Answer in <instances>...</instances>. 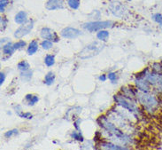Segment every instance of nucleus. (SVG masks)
Returning <instances> with one entry per match:
<instances>
[{"label": "nucleus", "instance_id": "f257e3e1", "mask_svg": "<svg viewBox=\"0 0 162 150\" xmlns=\"http://www.w3.org/2000/svg\"><path fill=\"white\" fill-rule=\"evenodd\" d=\"M102 45L98 44V43L95 42V43H92L91 45L87 46L79 54V57L82 59H87V58H90V57H93L97 54H98L101 50L103 49Z\"/></svg>", "mask_w": 162, "mask_h": 150}, {"label": "nucleus", "instance_id": "f03ea898", "mask_svg": "<svg viewBox=\"0 0 162 150\" xmlns=\"http://www.w3.org/2000/svg\"><path fill=\"white\" fill-rule=\"evenodd\" d=\"M113 25V22L111 20H105V21H92V22H88L83 25V28L90 32L102 30L104 29L112 28Z\"/></svg>", "mask_w": 162, "mask_h": 150}, {"label": "nucleus", "instance_id": "7ed1b4c3", "mask_svg": "<svg viewBox=\"0 0 162 150\" xmlns=\"http://www.w3.org/2000/svg\"><path fill=\"white\" fill-rule=\"evenodd\" d=\"M114 99H115V101H116L119 105H121L122 107H123L124 109H127L131 112H134L136 110L135 105L134 103H132L131 100L128 98H127L126 96H124V95H117L116 96L115 95Z\"/></svg>", "mask_w": 162, "mask_h": 150}, {"label": "nucleus", "instance_id": "20e7f679", "mask_svg": "<svg viewBox=\"0 0 162 150\" xmlns=\"http://www.w3.org/2000/svg\"><path fill=\"white\" fill-rule=\"evenodd\" d=\"M34 27V21L29 20H28L25 24L21 25L14 33V36L16 38H21L22 36H24L26 35H28L33 29Z\"/></svg>", "mask_w": 162, "mask_h": 150}, {"label": "nucleus", "instance_id": "39448f33", "mask_svg": "<svg viewBox=\"0 0 162 150\" xmlns=\"http://www.w3.org/2000/svg\"><path fill=\"white\" fill-rule=\"evenodd\" d=\"M61 36L65 38H67V39H74V38H76L78 37L80 35H81V31L76 29H74V28H65L61 30Z\"/></svg>", "mask_w": 162, "mask_h": 150}, {"label": "nucleus", "instance_id": "423d86ee", "mask_svg": "<svg viewBox=\"0 0 162 150\" xmlns=\"http://www.w3.org/2000/svg\"><path fill=\"white\" fill-rule=\"evenodd\" d=\"M41 36L43 39H47V40H51V41H54V42L59 41V37H58L57 34L52 29H51L49 28H43L42 29Z\"/></svg>", "mask_w": 162, "mask_h": 150}, {"label": "nucleus", "instance_id": "0eeeda50", "mask_svg": "<svg viewBox=\"0 0 162 150\" xmlns=\"http://www.w3.org/2000/svg\"><path fill=\"white\" fill-rule=\"evenodd\" d=\"M139 100L141 101V103L145 106L146 108H153L154 106H156L157 104V100L156 99L152 96V95H147V94H142L139 96Z\"/></svg>", "mask_w": 162, "mask_h": 150}, {"label": "nucleus", "instance_id": "6e6552de", "mask_svg": "<svg viewBox=\"0 0 162 150\" xmlns=\"http://www.w3.org/2000/svg\"><path fill=\"white\" fill-rule=\"evenodd\" d=\"M47 10H57V9H62L64 7V2L63 0H48L45 6Z\"/></svg>", "mask_w": 162, "mask_h": 150}, {"label": "nucleus", "instance_id": "1a4fd4ad", "mask_svg": "<svg viewBox=\"0 0 162 150\" xmlns=\"http://www.w3.org/2000/svg\"><path fill=\"white\" fill-rule=\"evenodd\" d=\"M14 20L17 24H24L28 21L27 13L24 11H20L14 17Z\"/></svg>", "mask_w": 162, "mask_h": 150}, {"label": "nucleus", "instance_id": "9d476101", "mask_svg": "<svg viewBox=\"0 0 162 150\" xmlns=\"http://www.w3.org/2000/svg\"><path fill=\"white\" fill-rule=\"evenodd\" d=\"M111 10L115 16H118V17H121L124 13V8L120 3H115V5L112 6Z\"/></svg>", "mask_w": 162, "mask_h": 150}, {"label": "nucleus", "instance_id": "9b49d317", "mask_svg": "<svg viewBox=\"0 0 162 150\" xmlns=\"http://www.w3.org/2000/svg\"><path fill=\"white\" fill-rule=\"evenodd\" d=\"M37 50H38V43L36 40L31 41V43L28 47V50H27L28 54L29 55H33L37 52Z\"/></svg>", "mask_w": 162, "mask_h": 150}, {"label": "nucleus", "instance_id": "f8f14e48", "mask_svg": "<svg viewBox=\"0 0 162 150\" xmlns=\"http://www.w3.org/2000/svg\"><path fill=\"white\" fill-rule=\"evenodd\" d=\"M101 146L104 148H107V149H113V150H122V149H128L127 147L124 146H120L118 145L115 144H112V143H108V142H102L101 143Z\"/></svg>", "mask_w": 162, "mask_h": 150}, {"label": "nucleus", "instance_id": "ddd939ff", "mask_svg": "<svg viewBox=\"0 0 162 150\" xmlns=\"http://www.w3.org/2000/svg\"><path fill=\"white\" fill-rule=\"evenodd\" d=\"M2 51L4 54H7V55H11L13 53V52L15 51L14 46L12 44V43H7L6 45H5L2 47Z\"/></svg>", "mask_w": 162, "mask_h": 150}, {"label": "nucleus", "instance_id": "4468645a", "mask_svg": "<svg viewBox=\"0 0 162 150\" xmlns=\"http://www.w3.org/2000/svg\"><path fill=\"white\" fill-rule=\"evenodd\" d=\"M55 81V75L52 72H49L47 75H45L44 77V83L47 85H52Z\"/></svg>", "mask_w": 162, "mask_h": 150}, {"label": "nucleus", "instance_id": "2eb2a0df", "mask_svg": "<svg viewBox=\"0 0 162 150\" xmlns=\"http://www.w3.org/2000/svg\"><path fill=\"white\" fill-rule=\"evenodd\" d=\"M29 68H30L29 63L27 60H22L18 63V69H19V70H20L22 72L29 70Z\"/></svg>", "mask_w": 162, "mask_h": 150}, {"label": "nucleus", "instance_id": "dca6fc26", "mask_svg": "<svg viewBox=\"0 0 162 150\" xmlns=\"http://www.w3.org/2000/svg\"><path fill=\"white\" fill-rule=\"evenodd\" d=\"M44 63H45V65L47 66V67H52L54 65V63H55V57L52 54H48V55H46L45 59H44Z\"/></svg>", "mask_w": 162, "mask_h": 150}, {"label": "nucleus", "instance_id": "f3484780", "mask_svg": "<svg viewBox=\"0 0 162 150\" xmlns=\"http://www.w3.org/2000/svg\"><path fill=\"white\" fill-rule=\"evenodd\" d=\"M97 37L101 40V41H106L107 38L109 37V32L106 30H99V32L97 35Z\"/></svg>", "mask_w": 162, "mask_h": 150}, {"label": "nucleus", "instance_id": "a211bd4d", "mask_svg": "<svg viewBox=\"0 0 162 150\" xmlns=\"http://www.w3.org/2000/svg\"><path fill=\"white\" fill-rule=\"evenodd\" d=\"M67 5L71 9L76 10L80 6V0H67Z\"/></svg>", "mask_w": 162, "mask_h": 150}, {"label": "nucleus", "instance_id": "6ab92c4d", "mask_svg": "<svg viewBox=\"0 0 162 150\" xmlns=\"http://www.w3.org/2000/svg\"><path fill=\"white\" fill-rule=\"evenodd\" d=\"M41 46L45 50H49L52 47V42L51 40H47V39L43 40L41 44Z\"/></svg>", "mask_w": 162, "mask_h": 150}, {"label": "nucleus", "instance_id": "aec40b11", "mask_svg": "<svg viewBox=\"0 0 162 150\" xmlns=\"http://www.w3.org/2000/svg\"><path fill=\"white\" fill-rule=\"evenodd\" d=\"M21 78L23 79V80H26V81H29L30 78H31V76H32V72L31 71H24V72H22L21 73Z\"/></svg>", "mask_w": 162, "mask_h": 150}, {"label": "nucleus", "instance_id": "412c9836", "mask_svg": "<svg viewBox=\"0 0 162 150\" xmlns=\"http://www.w3.org/2000/svg\"><path fill=\"white\" fill-rule=\"evenodd\" d=\"M8 4H9V0H0V12L4 13Z\"/></svg>", "mask_w": 162, "mask_h": 150}, {"label": "nucleus", "instance_id": "4be33fe9", "mask_svg": "<svg viewBox=\"0 0 162 150\" xmlns=\"http://www.w3.org/2000/svg\"><path fill=\"white\" fill-rule=\"evenodd\" d=\"M13 46H14L15 50H19V49H21L26 46V42L23 41V40H20V41L15 43V44H13Z\"/></svg>", "mask_w": 162, "mask_h": 150}, {"label": "nucleus", "instance_id": "5701e85b", "mask_svg": "<svg viewBox=\"0 0 162 150\" xmlns=\"http://www.w3.org/2000/svg\"><path fill=\"white\" fill-rule=\"evenodd\" d=\"M152 19L154 21H156L159 24H162V14L160 13H155L152 15Z\"/></svg>", "mask_w": 162, "mask_h": 150}, {"label": "nucleus", "instance_id": "b1692460", "mask_svg": "<svg viewBox=\"0 0 162 150\" xmlns=\"http://www.w3.org/2000/svg\"><path fill=\"white\" fill-rule=\"evenodd\" d=\"M72 138H74L75 139L78 140V141H83V137L81 134V132H74L72 133Z\"/></svg>", "mask_w": 162, "mask_h": 150}, {"label": "nucleus", "instance_id": "393cba45", "mask_svg": "<svg viewBox=\"0 0 162 150\" xmlns=\"http://www.w3.org/2000/svg\"><path fill=\"white\" fill-rule=\"evenodd\" d=\"M15 134H18V130H16V129L6 132L5 133V137H6V138H10V137H12L13 135H15Z\"/></svg>", "mask_w": 162, "mask_h": 150}, {"label": "nucleus", "instance_id": "a878e982", "mask_svg": "<svg viewBox=\"0 0 162 150\" xmlns=\"http://www.w3.org/2000/svg\"><path fill=\"white\" fill-rule=\"evenodd\" d=\"M8 20L6 17H1V30H4L7 25Z\"/></svg>", "mask_w": 162, "mask_h": 150}, {"label": "nucleus", "instance_id": "bb28decb", "mask_svg": "<svg viewBox=\"0 0 162 150\" xmlns=\"http://www.w3.org/2000/svg\"><path fill=\"white\" fill-rule=\"evenodd\" d=\"M20 117L21 118H28V119H31L33 117V116L30 113H19L18 114Z\"/></svg>", "mask_w": 162, "mask_h": 150}, {"label": "nucleus", "instance_id": "cd10ccee", "mask_svg": "<svg viewBox=\"0 0 162 150\" xmlns=\"http://www.w3.org/2000/svg\"><path fill=\"white\" fill-rule=\"evenodd\" d=\"M38 96H36V95H34L33 97H32V99L29 101V106H33L35 103H36L37 101H38Z\"/></svg>", "mask_w": 162, "mask_h": 150}, {"label": "nucleus", "instance_id": "c85d7f7f", "mask_svg": "<svg viewBox=\"0 0 162 150\" xmlns=\"http://www.w3.org/2000/svg\"><path fill=\"white\" fill-rule=\"evenodd\" d=\"M107 77H108V79H109V80H111L112 82H113V83H114V81L116 80V77H117V76H116V74H115V73H109V74H108V76H107Z\"/></svg>", "mask_w": 162, "mask_h": 150}, {"label": "nucleus", "instance_id": "c756f323", "mask_svg": "<svg viewBox=\"0 0 162 150\" xmlns=\"http://www.w3.org/2000/svg\"><path fill=\"white\" fill-rule=\"evenodd\" d=\"M5 80H6V75H5V73L1 72V74H0V84L2 85L4 83Z\"/></svg>", "mask_w": 162, "mask_h": 150}, {"label": "nucleus", "instance_id": "7c9ffc66", "mask_svg": "<svg viewBox=\"0 0 162 150\" xmlns=\"http://www.w3.org/2000/svg\"><path fill=\"white\" fill-rule=\"evenodd\" d=\"M99 80L102 81V82H105V81L106 80V76H105V75H101V76H99Z\"/></svg>", "mask_w": 162, "mask_h": 150}, {"label": "nucleus", "instance_id": "2f4dec72", "mask_svg": "<svg viewBox=\"0 0 162 150\" xmlns=\"http://www.w3.org/2000/svg\"><path fill=\"white\" fill-rule=\"evenodd\" d=\"M33 96H34V95H32V94H28V95H26V100H27L28 101H29V100L32 99Z\"/></svg>", "mask_w": 162, "mask_h": 150}, {"label": "nucleus", "instance_id": "473e14b6", "mask_svg": "<svg viewBox=\"0 0 162 150\" xmlns=\"http://www.w3.org/2000/svg\"><path fill=\"white\" fill-rule=\"evenodd\" d=\"M6 41H7V38H2L1 39V44H3V43H5Z\"/></svg>", "mask_w": 162, "mask_h": 150}]
</instances>
